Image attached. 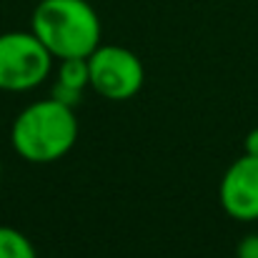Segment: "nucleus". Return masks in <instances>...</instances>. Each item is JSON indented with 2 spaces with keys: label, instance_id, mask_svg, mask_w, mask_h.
Returning a JSON list of instances; mask_svg holds the SVG:
<instances>
[{
  "label": "nucleus",
  "instance_id": "f257e3e1",
  "mask_svg": "<svg viewBox=\"0 0 258 258\" xmlns=\"http://www.w3.org/2000/svg\"><path fill=\"white\" fill-rule=\"evenodd\" d=\"M76 141L78 118L73 105L53 95L23 108L10 128L13 151L28 163H55L71 153Z\"/></svg>",
  "mask_w": 258,
  "mask_h": 258
},
{
  "label": "nucleus",
  "instance_id": "f03ea898",
  "mask_svg": "<svg viewBox=\"0 0 258 258\" xmlns=\"http://www.w3.org/2000/svg\"><path fill=\"white\" fill-rule=\"evenodd\" d=\"M30 30L55 60L88 58L100 45V18L88 0H40Z\"/></svg>",
  "mask_w": 258,
  "mask_h": 258
},
{
  "label": "nucleus",
  "instance_id": "7ed1b4c3",
  "mask_svg": "<svg viewBox=\"0 0 258 258\" xmlns=\"http://www.w3.org/2000/svg\"><path fill=\"white\" fill-rule=\"evenodd\" d=\"M53 60L33 30L0 33V90L25 93L38 88L50 76Z\"/></svg>",
  "mask_w": 258,
  "mask_h": 258
},
{
  "label": "nucleus",
  "instance_id": "20e7f679",
  "mask_svg": "<svg viewBox=\"0 0 258 258\" xmlns=\"http://www.w3.org/2000/svg\"><path fill=\"white\" fill-rule=\"evenodd\" d=\"M90 88L108 100H128L141 93L146 68L141 58L123 45H98L88 55Z\"/></svg>",
  "mask_w": 258,
  "mask_h": 258
},
{
  "label": "nucleus",
  "instance_id": "39448f33",
  "mask_svg": "<svg viewBox=\"0 0 258 258\" xmlns=\"http://www.w3.org/2000/svg\"><path fill=\"white\" fill-rule=\"evenodd\" d=\"M223 211L241 223L258 221V156L243 153L228 166L218 190Z\"/></svg>",
  "mask_w": 258,
  "mask_h": 258
},
{
  "label": "nucleus",
  "instance_id": "423d86ee",
  "mask_svg": "<svg viewBox=\"0 0 258 258\" xmlns=\"http://www.w3.org/2000/svg\"><path fill=\"white\" fill-rule=\"evenodd\" d=\"M90 88V73H88V58H66L58 68V83L53 88V98L63 100L66 105H73L81 100L83 90Z\"/></svg>",
  "mask_w": 258,
  "mask_h": 258
},
{
  "label": "nucleus",
  "instance_id": "0eeeda50",
  "mask_svg": "<svg viewBox=\"0 0 258 258\" xmlns=\"http://www.w3.org/2000/svg\"><path fill=\"white\" fill-rule=\"evenodd\" d=\"M0 258H38L35 246L13 226H0Z\"/></svg>",
  "mask_w": 258,
  "mask_h": 258
},
{
  "label": "nucleus",
  "instance_id": "6e6552de",
  "mask_svg": "<svg viewBox=\"0 0 258 258\" xmlns=\"http://www.w3.org/2000/svg\"><path fill=\"white\" fill-rule=\"evenodd\" d=\"M236 258H258V233H251L238 241Z\"/></svg>",
  "mask_w": 258,
  "mask_h": 258
},
{
  "label": "nucleus",
  "instance_id": "1a4fd4ad",
  "mask_svg": "<svg viewBox=\"0 0 258 258\" xmlns=\"http://www.w3.org/2000/svg\"><path fill=\"white\" fill-rule=\"evenodd\" d=\"M243 148H246L248 156H258V128L248 131V136H246V141H243Z\"/></svg>",
  "mask_w": 258,
  "mask_h": 258
},
{
  "label": "nucleus",
  "instance_id": "9d476101",
  "mask_svg": "<svg viewBox=\"0 0 258 258\" xmlns=\"http://www.w3.org/2000/svg\"><path fill=\"white\" fill-rule=\"evenodd\" d=\"M0 178H3V163H0Z\"/></svg>",
  "mask_w": 258,
  "mask_h": 258
}]
</instances>
